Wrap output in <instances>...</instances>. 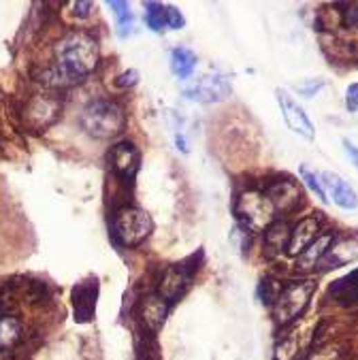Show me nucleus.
<instances>
[{
    "instance_id": "nucleus-1",
    "label": "nucleus",
    "mask_w": 358,
    "mask_h": 360,
    "mask_svg": "<svg viewBox=\"0 0 358 360\" xmlns=\"http://www.w3.org/2000/svg\"><path fill=\"white\" fill-rule=\"evenodd\" d=\"M54 54H56L54 64L68 77L73 84L79 82L82 77L90 75L98 66V60H100L96 39L90 37L88 32H82V30L64 35L56 43Z\"/></svg>"
},
{
    "instance_id": "nucleus-2",
    "label": "nucleus",
    "mask_w": 358,
    "mask_h": 360,
    "mask_svg": "<svg viewBox=\"0 0 358 360\" xmlns=\"http://www.w3.org/2000/svg\"><path fill=\"white\" fill-rule=\"evenodd\" d=\"M79 124L94 139H113L124 133L126 113L113 100H94L82 111Z\"/></svg>"
},
{
    "instance_id": "nucleus-3",
    "label": "nucleus",
    "mask_w": 358,
    "mask_h": 360,
    "mask_svg": "<svg viewBox=\"0 0 358 360\" xmlns=\"http://www.w3.org/2000/svg\"><path fill=\"white\" fill-rule=\"evenodd\" d=\"M275 207L269 196L261 190H245L237 196L235 216L239 226L245 233H265V230L275 222Z\"/></svg>"
},
{
    "instance_id": "nucleus-4",
    "label": "nucleus",
    "mask_w": 358,
    "mask_h": 360,
    "mask_svg": "<svg viewBox=\"0 0 358 360\" xmlns=\"http://www.w3.org/2000/svg\"><path fill=\"white\" fill-rule=\"evenodd\" d=\"M314 292H316V281L312 279L288 281V284L281 286L273 303L275 322L281 326H288L290 322H294L307 310Z\"/></svg>"
},
{
    "instance_id": "nucleus-5",
    "label": "nucleus",
    "mask_w": 358,
    "mask_h": 360,
    "mask_svg": "<svg viewBox=\"0 0 358 360\" xmlns=\"http://www.w3.org/2000/svg\"><path fill=\"white\" fill-rule=\"evenodd\" d=\"M153 230V222L147 211L139 207H122L113 216V237L124 247H135L143 243Z\"/></svg>"
},
{
    "instance_id": "nucleus-6",
    "label": "nucleus",
    "mask_w": 358,
    "mask_h": 360,
    "mask_svg": "<svg viewBox=\"0 0 358 360\" xmlns=\"http://www.w3.org/2000/svg\"><path fill=\"white\" fill-rule=\"evenodd\" d=\"M60 111H62V105L58 98L35 94L23 107V124L28 126L30 131L41 133L60 117Z\"/></svg>"
},
{
    "instance_id": "nucleus-7",
    "label": "nucleus",
    "mask_w": 358,
    "mask_h": 360,
    "mask_svg": "<svg viewBox=\"0 0 358 360\" xmlns=\"http://www.w3.org/2000/svg\"><path fill=\"white\" fill-rule=\"evenodd\" d=\"M233 86L224 75H205L196 79L192 86L184 88V96L202 105H211V102H222L230 96Z\"/></svg>"
},
{
    "instance_id": "nucleus-8",
    "label": "nucleus",
    "mask_w": 358,
    "mask_h": 360,
    "mask_svg": "<svg viewBox=\"0 0 358 360\" xmlns=\"http://www.w3.org/2000/svg\"><path fill=\"white\" fill-rule=\"evenodd\" d=\"M275 96H277L279 109H281V117H284V122L288 124L290 131L296 133V135H301V137L307 139V141H314L316 128H314L310 115L305 113V109L299 105V102H296L286 90L277 88V90H275Z\"/></svg>"
},
{
    "instance_id": "nucleus-9",
    "label": "nucleus",
    "mask_w": 358,
    "mask_h": 360,
    "mask_svg": "<svg viewBox=\"0 0 358 360\" xmlns=\"http://www.w3.org/2000/svg\"><path fill=\"white\" fill-rule=\"evenodd\" d=\"M139 162H141V156H139V149L133 141H122V143L113 145L109 151L111 171L115 173V177H120L126 184L135 179V175L139 171Z\"/></svg>"
},
{
    "instance_id": "nucleus-10",
    "label": "nucleus",
    "mask_w": 358,
    "mask_h": 360,
    "mask_svg": "<svg viewBox=\"0 0 358 360\" xmlns=\"http://www.w3.org/2000/svg\"><path fill=\"white\" fill-rule=\"evenodd\" d=\"M73 312H75V320L79 324H86L94 318L96 314V299H98V279L96 277H86L84 281H79L73 292Z\"/></svg>"
},
{
    "instance_id": "nucleus-11",
    "label": "nucleus",
    "mask_w": 358,
    "mask_h": 360,
    "mask_svg": "<svg viewBox=\"0 0 358 360\" xmlns=\"http://www.w3.org/2000/svg\"><path fill=\"white\" fill-rule=\"evenodd\" d=\"M265 194L273 202L275 211H281V214H292L303 202V192L292 179H277V182H271L265 188Z\"/></svg>"
},
{
    "instance_id": "nucleus-12",
    "label": "nucleus",
    "mask_w": 358,
    "mask_h": 360,
    "mask_svg": "<svg viewBox=\"0 0 358 360\" xmlns=\"http://www.w3.org/2000/svg\"><path fill=\"white\" fill-rule=\"evenodd\" d=\"M354 260H358V235L335 237V241L330 243L328 252L322 256V260L318 263V267L328 271V269H337V267L350 265Z\"/></svg>"
},
{
    "instance_id": "nucleus-13",
    "label": "nucleus",
    "mask_w": 358,
    "mask_h": 360,
    "mask_svg": "<svg viewBox=\"0 0 358 360\" xmlns=\"http://www.w3.org/2000/svg\"><path fill=\"white\" fill-rule=\"evenodd\" d=\"M320 182H322V188L328 190L332 202L337 205V207L346 209V211H352L358 207V196L354 192V188L346 182V179L337 173H330V171H324L320 175Z\"/></svg>"
},
{
    "instance_id": "nucleus-14",
    "label": "nucleus",
    "mask_w": 358,
    "mask_h": 360,
    "mask_svg": "<svg viewBox=\"0 0 358 360\" xmlns=\"http://www.w3.org/2000/svg\"><path fill=\"white\" fill-rule=\"evenodd\" d=\"M320 235V214L307 216L303 220H299V224L290 230V241H288V254L290 256H299L303 254L307 247L314 243V239Z\"/></svg>"
},
{
    "instance_id": "nucleus-15",
    "label": "nucleus",
    "mask_w": 358,
    "mask_h": 360,
    "mask_svg": "<svg viewBox=\"0 0 358 360\" xmlns=\"http://www.w3.org/2000/svg\"><path fill=\"white\" fill-rule=\"evenodd\" d=\"M188 281H190V273L186 271L184 265H173L169 267L160 281H158V296H162L167 303H175L179 296L184 294L186 286H188Z\"/></svg>"
},
{
    "instance_id": "nucleus-16",
    "label": "nucleus",
    "mask_w": 358,
    "mask_h": 360,
    "mask_svg": "<svg viewBox=\"0 0 358 360\" xmlns=\"http://www.w3.org/2000/svg\"><path fill=\"white\" fill-rule=\"evenodd\" d=\"M167 314H169V303L158 296V294H151V296H145L141 303H139V316H141V322L151 330L156 332L162 328L164 320H167Z\"/></svg>"
},
{
    "instance_id": "nucleus-17",
    "label": "nucleus",
    "mask_w": 358,
    "mask_h": 360,
    "mask_svg": "<svg viewBox=\"0 0 358 360\" xmlns=\"http://www.w3.org/2000/svg\"><path fill=\"white\" fill-rule=\"evenodd\" d=\"M335 237H337V235L332 233V230H328V233L318 235L310 247H307L303 254H299V256H296V269H301V271L316 269V267H318V263L322 260V256L328 252L330 243L335 241Z\"/></svg>"
},
{
    "instance_id": "nucleus-18",
    "label": "nucleus",
    "mask_w": 358,
    "mask_h": 360,
    "mask_svg": "<svg viewBox=\"0 0 358 360\" xmlns=\"http://www.w3.org/2000/svg\"><path fill=\"white\" fill-rule=\"evenodd\" d=\"M328 292L339 305H346V307L358 305V269H354L352 273H348L346 277L337 281H332Z\"/></svg>"
},
{
    "instance_id": "nucleus-19",
    "label": "nucleus",
    "mask_w": 358,
    "mask_h": 360,
    "mask_svg": "<svg viewBox=\"0 0 358 360\" xmlns=\"http://www.w3.org/2000/svg\"><path fill=\"white\" fill-rule=\"evenodd\" d=\"M290 230L286 222H273L267 230H265V252L267 256H277L281 249H288V241H290Z\"/></svg>"
},
{
    "instance_id": "nucleus-20",
    "label": "nucleus",
    "mask_w": 358,
    "mask_h": 360,
    "mask_svg": "<svg viewBox=\"0 0 358 360\" xmlns=\"http://www.w3.org/2000/svg\"><path fill=\"white\" fill-rule=\"evenodd\" d=\"M196 68V54L188 47L171 49V70L179 79H188Z\"/></svg>"
},
{
    "instance_id": "nucleus-21",
    "label": "nucleus",
    "mask_w": 358,
    "mask_h": 360,
    "mask_svg": "<svg viewBox=\"0 0 358 360\" xmlns=\"http://www.w3.org/2000/svg\"><path fill=\"white\" fill-rule=\"evenodd\" d=\"M21 341V322L15 316H0V352H9Z\"/></svg>"
},
{
    "instance_id": "nucleus-22",
    "label": "nucleus",
    "mask_w": 358,
    "mask_h": 360,
    "mask_svg": "<svg viewBox=\"0 0 358 360\" xmlns=\"http://www.w3.org/2000/svg\"><path fill=\"white\" fill-rule=\"evenodd\" d=\"M145 23L153 32H162L167 28V5L145 3Z\"/></svg>"
},
{
    "instance_id": "nucleus-23",
    "label": "nucleus",
    "mask_w": 358,
    "mask_h": 360,
    "mask_svg": "<svg viewBox=\"0 0 358 360\" xmlns=\"http://www.w3.org/2000/svg\"><path fill=\"white\" fill-rule=\"evenodd\" d=\"M109 9H111L113 15H115L117 28H120V37H126L128 32L133 30V23H135V17H133V13H131V7H128V3H120V0H111V3H109Z\"/></svg>"
},
{
    "instance_id": "nucleus-24",
    "label": "nucleus",
    "mask_w": 358,
    "mask_h": 360,
    "mask_svg": "<svg viewBox=\"0 0 358 360\" xmlns=\"http://www.w3.org/2000/svg\"><path fill=\"white\" fill-rule=\"evenodd\" d=\"M299 173H301V179L307 184V188H310L322 202H328V196H326V192H324V188H322L320 177H318L316 173H312L307 164H303V167L299 169Z\"/></svg>"
},
{
    "instance_id": "nucleus-25",
    "label": "nucleus",
    "mask_w": 358,
    "mask_h": 360,
    "mask_svg": "<svg viewBox=\"0 0 358 360\" xmlns=\"http://www.w3.org/2000/svg\"><path fill=\"white\" fill-rule=\"evenodd\" d=\"M186 26V19L182 15V11H177L175 7L167 5V28L169 30H179Z\"/></svg>"
},
{
    "instance_id": "nucleus-26",
    "label": "nucleus",
    "mask_w": 358,
    "mask_h": 360,
    "mask_svg": "<svg viewBox=\"0 0 358 360\" xmlns=\"http://www.w3.org/2000/svg\"><path fill=\"white\" fill-rule=\"evenodd\" d=\"M137 82H139V70L131 68V70H124L122 75H117L115 86L117 88H133V86H137Z\"/></svg>"
},
{
    "instance_id": "nucleus-27",
    "label": "nucleus",
    "mask_w": 358,
    "mask_h": 360,
    "mask_svg": "<svg viewBox=\"0 0 358 360\" xmlns=\"http://www.w3.org/2000/svg\"><path fill=\"white\" fill-rule=\"evenodd\" d=\"M346 107L350 113H356L358 111V82L356 84H350L348 90H346Z\"/></svg>"
},
{
    "instance_id": "nucleus-28",
    "label": "nucleus",
    "mask_w": 358,
    "mask_h": 360,
    "mask_svg": "<svg viewBox=\"0 0 358 360\" xmlns=\"http://www.w3.org/2000/svg\"><path fill=\"white\" fill-rule=\"evenodd\" d=\"M90 11H92V3H88V0H79V3H73V15H75V17L84 19V17L90 15Z\"/></svg>"
},
{
    "instance_id": "nucleus-29",
    "label": "nucleus",
    "mask_w": 358,
    "mask_h": 360,
    "mask_svg": "<svg viewBox=\"0 0 358 360\" xmlns=\"http://www.w3.org/2000/svg\"><path fill=\"white\" fill-rule=\"evenodd\" d=\"M343 23L350 28H358V5H350L348 11H343Z\"/></svg>"
},
{
    "instance_id": "nucleus-30",
    "label": "nucleus",
    "mask_w": 358,
    "mask_h": 360,
    "mask_svg": "<svg viewBox=\"0 0 358 360\" xmlns=\"http://www.w3.org/2000/svg\"><path fill=\"white\" fill-rule=\"evenodd\" d=\"M343 147H346L348 156L352 158V162H354V164H356V169H358V151H356L354 143H352V141H348V139H343Z\"/></svg>"
}]
</instances>
